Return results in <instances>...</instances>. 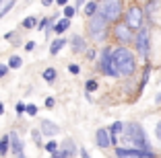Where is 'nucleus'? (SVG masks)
Wrapping results in <instances>:
<instances>
[{"label": "nucleus", "instance_id": "f257e3e1", "mask_svg": "<svg viewBox=\"0 0 161 158\" xmlns=\"http://www.w3.org/2000/svg\"><path fill=\"white\" fill-rule=\"evenodd\" d=\"M114 64H116V70H118L120 76H130L136 70L134 54L130 49H126V47H116L114 49Z\"/></svg>", "mask_w": 161, "mask_h": 158}, {"label": "nucleus", "instance_id": "f03ea898", "mask_svg": "<svg viewBox=\"0 0 161 158\" xmlns=\"http://www.w3.org/2000/svg\"><path fill=\"white\" fill-rule=\"evenodd\" d=\"M124 138L138 150H151V144L147 140V131L142 130L141 123H128L124 127Z\"/></svg>", "mask_w": 161, "mask_h": 158}, {"label": "nucleus", "instance_id": "7ed1b4c3", "mask_svg": "<svg viewBox=\"0 0 161 158\" xmlns=\"http://www.w3.org/2000/svg\"><path fill=\"white\" fill-rule=\"evenodd\" d=\"M99 14H103V19L108 23L118 21L120 14H122V2L120 0H103L99 6Z\"/></svg>", "mask_w": 161, "mask_h": 158}, {"label": "nucleus", "instance_id": "20e7f679", "mask_svg": "<svg viewBox=\"0 0 161 158\" xmlns=\"http://www.w3.org/2000/svg\"><path fill=\"white\" fill-rule=\"evenodd\" d=\"M101 70L108 76H120L114 64V49L112 47H103V51H101Z\"/></svg>", "mask_w": 161, "mask_h": 158}, {"label": "nucleus", "instance_id": "39448f33", "mask_svg": "<svg viewBox=\"0 0 161 158\" xmlns=\"http://www.w3.org/2000/svg\"><path fill=\"white\" fill-rule=\"evenodd\" d=\"M105 23L108 21L103 19V14H95V17H91V21H89V33L93 35L97 41H101V39L105 37Z\"/></svg>", "mask_w": 161, "mask_h": 158}, {"label": "nucleus", "instance_id": "423d86ee", "mask_svg": "<svg viewBox=\"0 0 161 158\" xmlns=\"http://www.w3.org/2000/svg\"><path fill=\"white\" fill-rule=\"evenodd\" d=\"M134 43H136L138 54H141L142 58H147L149 49H151V33H149V29H145V27L138 29V35H136V39H134Z\"/></svg>", "mask_w": 161, "mask_h": 158}, {"label": "nucleus", "instance_id": "0eeeda50", "mask_svg": "<svg viewBox=\"0 0 161 158\" xmlns=\"http://www.w3.org/2000/svg\"><path fill=\"white\" fill-rule=\"evenodd\" d=\"M142 19H145V13H142V8L141 6H130V8H128V13H126V25L130 29H141L142 27Z\"/></svg>", "mask_w": 161, "mask_h": 158}, {"label": "nucleus", "instance_id": "6e6552de", "mask_svg": "<svg viewBox=\"0 0 161 158\" xmlns=\"http://www.w3.org/2000/svg\"><path fill=\"white\" fill-rule=\"evenodd\" d=\"M118 158H155L151 150H138V148H116Z\"/></svg>", "mask_w": 161, "mask_h": 158}, {"label": "nucleus", "instance_id": "1a4fd4ad", "mask_svg": "<svg viewBox=\"0 0 161 158\" xmlns=\"http://www.w3.org/2000/svg\"><path fill=\"white\" fill-rule=\"evenodd\" d=\"M114 35H116V39H118L120 43H130V41H134V35H132V29L128 27L126 23H118L114 27Z\"/></svg>", "mask_w": 161, "mask_h": 158}, {"label": "nucleus", "instance_id": "9d476101", "mask_svg": "<svg viewBox=\"0 0 161 158\" xmlns=\"http://www.w3.org/2000/svg\"><path fill=\"white\" fill-rule=\"evenodd\" d=\"M95 140H97V146L99 148H109L112 146V134H109V130H97V134H95Z\"/></svg>", "mask_w": 161, "mask_h": 158}, {"label": "nucleus", "instance_id": "9b49d317", "mask_svg": "<svg viewBox=\"0 0 161 158\" xmlns=\"http://www.w3.org/2000/svg\"><path fill=\"white\" fill-rule=\"evenodd\" d=\"M42 131H43L46 135H56L58 131H60V127H58L56 123H52V121L43 119V121H42Z\"/></svg>", "mask_w": 161, "mask_h": 158}, {"label": "nucleus", "instance_id": "f8f14e48", "mask_svg": "<svg viewBox=\"0 0 161 158\" xmlns=\"http://www.w3.org/2000/svg\"><path fill=\"white\" fill-rule=\"evenodd\" d=\"M10 146H13V152L19 156V154H23V142H21V138H19V134H10Z\"/></svg>", "mask_w": 161, "mask_h": 158}, {"label": "nucleus", "instance_id": "ddd939ff", "mask_svg": "<svg viewBox=\"0 0 161 158\" xmlns=\"http://www.w3.org/2000/svg\"><path fill=\"white\" fill-rule=\"evenodd\" d=\"M70 45H72L75 51H83V49H85V41H83L80 35H72V37H70Z\"/></svg>", "mask_w": 161, "mask_h": 158}, {"label": "nucleus", "instance_id": "4468645a", "mask_svg": "<svg viewBox=\"0 0 161 158\" xmlns=\"http://www.w3.org/2000/svg\"><path fill=\"white\" fill-rule=\"evenodd\" d=\"M66 41H68V39H62V37H58V39H56V41H54V43H52V45H50V54H52V56H56L58 51H60V49H62V47L66 45Z\"/></svg>", "mask_w": 161, "mask_h": 158}, {"label": "nucleus", "instance_id": "2eb2a0df", "mask_svg": "<svg viewBox=\"0 0 161 158\" xmlns=\"http://www.w3.org/2000/svg\"><path fill=\"white\" fill-rule=\"evenodd\" d=\"M14 2H17V0H2V2H0V19H2V17H4L10 8H13Z\"/></svg>", "mask_w": 161, "mask_h": 158}, {"label": "nucleus", "instance_id": "dca6fc26", "mask_svg": "<svg viewBox=\"0 0 161 158\" xmlns=\"http://www.w3.org/2000/svg\"><path fill=\"white\" fill-rule=\"evenodd\" d=\"M97 13H99V8H97L95 2H87V4H85V14L89 17V19H91V17H95Z\"/></svg>", "mask_w": 161, "mask_h": 158}, {"label": "nucleus", "instance_id": "f3484780", "mask_svg": "<svg viewBox=\"0 0 161 158\" xmlns=\"http://www.w3.org/2000/svg\"><path fill=\"white\" fill-rule=\"evenodd\" d=\"M8 144H10V135H4V138L0 140V156H4L8 152Z\"/></svg>", "mask_w": 161, "mask_h": 158}, {"label": "nucleus", "instance_id": "a211bd4d", "mask_svg": "<svg viewBox=\"0 0 161 158\" xmlns=\"http://www.w3.org/2000/svg\"><path fill=\"white\" fill-rule=\"evenodd\" d=\"M68 25H70V19H62L60 23H56V27H54V31L56 33H64L68 29Z\"/></svg>", "mask_w": 161, "mask_h": 158}, {"label": "nucleus", "instance_id": "6ab92c4d", "mask_svg": "<svg viewBox=\"0 0 161 158\" xmlns=\"http://www.w3.org/2000/svg\"><path fill=\"white\" fill-rule=\"evenodd\" d=\"M43 80H46V82H54V80H56V70L47 68L46 72H43Z\"/></svg>", "mask_w": 161, "mask_h": 158}, {"label": "nucleus", "instance_id": "aec40b11", "mask_svg": "<svg viewBox=\"0 0 161 158\" xmlns=\"http://www.w3.org/2000/svg\"><path fill=\"white\" fill-rule=\"evenodd\" d=\"M21 25H23L25 29H33L35 25H37V19H35V17H27V19H25Z\"/></svg>", "mask_w": 161, "mask_h": 158}, {"label": "nucleus", "instance_id": "412c9836", "mask_svg": "<svg viewBox=\"0 0 161 158\" xmlns=\"http://www.w3.org/2000/svg\"><path fill=\"white\" fill-rule=\"evenodd\" d=\"M21 64H23L21 56H10V60H8V66H10V68H21Z\"/></svg>", "mask_w": 161, "mask_h": 158}, {"label": "nucleus", "instance_id": "4be33fe9", "mask_svg": "<svg viewBox=\"0 0 161 158\" xmlns=\"http://www.w3.org/2000/svg\"><path fill=\"white\" fill-rule=\"evenodd\" d=\"M46 150H47V152H52V154H56L58 152V144L52 140V142H47V144H46Z\"/></svg>", "mask_w": 161, "mask_h": 158}, {"label": "nucleus", "instance_id": "5701e85b", "mask_svg": "<svg viewBox=\"0 0 161 158\" xmlns=\"http://www.w3.org/2000/svg\"><path fill=\"white\" fill-rule=\"evenodd\" d=\"M8 70H10L8 64H0V78H4V76L8 74Z\"/></svg>", "mask_w": 161, "mask_h": 158}, {"label": "nucleus", "instance_id": "b1692460", "mask_svg": "<svg viewBox=\"0 0 161 158\" xmlns=\"http://www.w3.org/2000/svg\"><path fill=\"white\" fill-rule=\"evenodd\" d=\"M31 135H33V140H35V144H42V131H37V130H33L31 131Z\"/></svg>", "mask_w": 161, "mask_h": 158}, {"label": "nucleus", "instance_id": "393cba45", "mask_svg": "<svg viewBox=\"0 0 161 158\" xmlns=\"http://www.w3.org/2000/svg\"><path fill=\"white\" fill-rule=\"evenodd\" d=\"M85 89H87V90H89V93H93V90H95V89H97V82H95V80H89V82H87V84H85Z\"/></svg>", "mask_w": 161, "mask_h": 158}, {"label": "nucleus", "instance_id": "a878e982", "mask_svg": "<svg viewBox=\"0 0 161 158\" xmlns=\"http://www.w3.org/2000/svg\"><path fill=\"white\" fill-rule=\"evenodd\" d=\"M27 113L29 115H37V105H27Z\"/></svg>", "mask_w": 161, "mask_h": 158}, {"label": "nucleus", "instance_id": "bb28decb", "mask_svg": "<svg viewBox=\"0 0 161 158\" xmlns=\"http://www.w3.org/2000/svg\"><path fill=\"white\" fill-rule=\"evenodd\" d=\"M64 14H66V19H70L72 14H75V6H66V8H64Z\"/></svg>", "mask_w": 161, "mask_h": 158}, {"label": "nucleus", "instance_id": "cd10ccee", "mask_svg": "<svg viewBox=\"0 0 161 158\" xmlns=\"http://www.w3.org/2000/svg\"><path fill=\"white\" fill-rule=\"evenodd\" d=\"M25 111H27V105H23V103H17V113L21 115V113H25Z\"/></svg>", "mask_w": 161, "mask_h": 158}, {"label": "nucleus", "instance_id": "c85d7f7f", "mask_svg": "<svg viewBox=\"0 0 161 158\" xmlns=\"http://www.w3.org/2000/svg\"><path fill=\"white\" fill-rule=\"evenodd\" d=\"M68 72H70V74H79V66L70 64V66H68Z\"/></svg>", "mask_w": 161, "mask_h": 158}, {"label": "nucleus", "instance_id": "c756f323", "mask_svg": "<svg viewBox=\"0 0 161 158\" xmlns=\"http://www.w3.org/2000/svg\"><path fill=\"white\" fill-rule=\"evenodd\" d=\"M46 107H47V109H54V99H52V97L46 99Z\"/></svg>", "mask_w": 161, "mask_h": 158}, {"label": "nucleus", "instance_id": "7c9ffc66", "mask_svg": "<svg viewBox=\"0 0 161 158\" xmlns=\"http://www.w3.org/2000/svg\"><path fill=\"white\" fill-rule=\"evenodd\" d=\"M155 135H157V140H161V121L157 123V127H155Z\"/></svg>", "mask_w": 161, "mask_h": 158}, {"label": "nucleus", "instance_id": "2f4dec72", "mask_svg": "<svg viewBox=\"0 0 161 158\" xmlns=\"http://www.w3.org/2000/svg\"><path fill=\"white\" fill-rule=\"evenodd\" d=\"M33 47H35V43H33V41H27V43H25V49H27V51H31Z\"/></svg>", "mask_w": 161, "mask_h": 158}, {"label": "nucleus", "instance_id": "473e14b6", "mask_svg": "<svg viewBox=\"0 0 161 158\" xmlns=\"http://www.w3.org/2000/svg\"><path fill=\"white\" fill-rule=\"evenodd\" d=\"M80 158H91V156H89V152H87L85 148H80Z\"/></svg>", "mask_w": 161, "mask_h": 158}, {"label": "nucleus", "instance_id": "72a5a7b5", "mask_svg": "<svg viewBox=\"0 0 161 158\" xmlns=\"http://www.w3.org/2000/svg\"><path fill=\"white\" fill-rule=\"evenodd\" d=\"M87 56H89V60H93V58H95V51L89 49V51H87Z\"/></svg>", "mask_w": 161, "mask_h": 158}, {"label": "nucleus", "instance_id": "f704fd0d", "mask_svg": "<svg viewBox=\"0 0 161 158\" xmlns=\"http://www.w3.org/2000/svg\"><path fill=\"white\" fill-rule=\"evenodd\" d=\"M42 2H43V6H50V4L54 2V0H42Z\"/></svg>", "mask_w": 161, "mask_h": 158}, {"label": "nucleus", "instance_id": "c9c22d12", "mask_svg": "<svg viewBox=\"0 0 161 158\" xmlns=\"http://www.w3.org/2000/svg\"><path fill=\"white\" fill-rule=\"evenodd\" d=\"M56 2H58V4H60V6H64V4H66V2H68V0H56Z\"/></svg>", "mask_w": 161, "mask_h": 158}, {"label": "nucleus", "instance_id": "e433bc0d", "mask_svg": "<svg viewBox=\"0 0 161 158\" xmlns=\"http://www.w3.org/2000/svg\"><path fill=\"white\" fill-rule=\"evenodd\" d=\"M155 103H161V93H159V94L155 97Z\"/></svg>", "mask_w": 161, "mask_h": 158}, {"label": "nucleus", "instance_id": "4c0bfd02", "mask_svg": "<svg viewBox=\"0 0 161 158\" xmlns=\"http://www.w3.org/2000/svg\"><path fill=\"white\" fill-rule=\"evenodd\" d=\"M0 113H4V105L2 103H0Z\"/></svg>", "mask_w": 161, "mask_h": 158}, {"label": "nucleus", "instance_id": "58836bf2", "mask_svg": "<svg viewBox=\"0 0 161 158\" xmlns=\"http://www.w3.org/2000/svg\"><path fill=\"white\" fill-rule=\"evenodd\" d=\"M17 158H25V156H23V154H19V156H17Z\"/></svg>", "mask_w": 161, "mask_h": 158}]
</instances>
